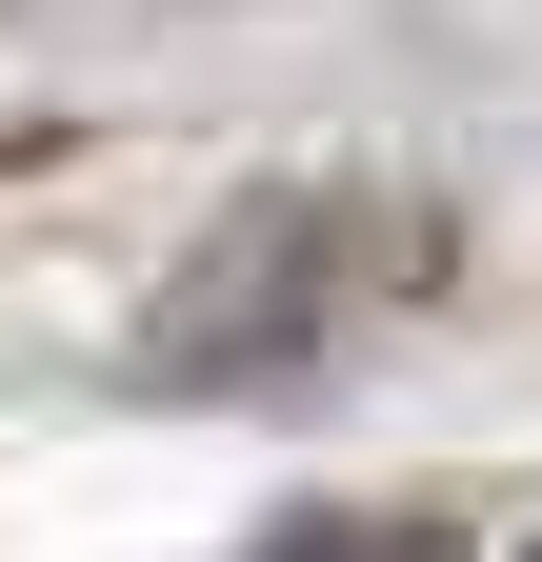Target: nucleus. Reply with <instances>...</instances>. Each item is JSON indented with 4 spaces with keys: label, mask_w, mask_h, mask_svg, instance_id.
I'll use <instances>...</instances> for the list:
<instances>
[{
    "label": "nucleus",
    "mask_w": 542,
    "mask_h": 562,
    "mask_svg": "<svg viewBox=\"0 0 542 562\" xmlns=\"http://www.w3.org/2000/svg\"><path fill=\"white\" fill-rule=\"evenodd\" d=\"M422 261H442V222H422V201H382V181H261V201H222V222H201V261L161 281L142 382L241 402V382L321 362V341H342L382 281H422Z\"/></svg>",
    "instance_id": "nucleus-1"
},
{
    "label": "nucleus",
    "mask_w": 542,
    "mask_h": 562,
    "mask_svg": "<svg viewBox=\"0 0 542 562\" xmlns=\"http://www.w3.org/2000/svg\"><path fill=\"white\" fill-rule=\"evenodd\" d=\"M261 562H442V522H362V503H321V522H282Z\"/></svg>",
    "instance_id": "nucleus-2"
},
{
    "label": "nucleus",
    "mask_w": 542,
    "mask_h": 562,
    "mask_svg": "<svg viewBox=\"0 0 542 562\" xmlns=\"http://www.w3.org/2000/svg\"><path fill=\"white\" fill-rule=\"evenodd\" d=\"M522 562H542V542H522Z\"/></svg>",
    "instance_id": "nucleus-3"
}]
</instances>
